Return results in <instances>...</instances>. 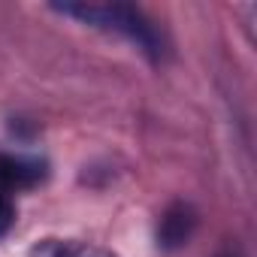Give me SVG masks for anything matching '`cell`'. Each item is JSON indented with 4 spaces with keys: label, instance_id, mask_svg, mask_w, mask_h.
<instances>
[{
    "label": "cell",
    "instance_id": "4",
    "mask_svg": "<svg viewBox=\"0 0 257 257\" xmlns=\"http://www.w3.org/2000/svg\"><path fill=\"white\" fill-rule=\"evenodd\" d=\"M13 221H16V206L7 194H0V236L13 227Z\"/></svg>",
    "mask_w": 257,
    "mask_h": 257
},
{
    "label": "cell",
    "instance_id": "5",
    "mask_svg": "<svg viewBox=\"0 0 257 257\" xmlns=\"http://www.w3.org/2000/svg\"><path fill=\"white\" fill-rule=\"evenodd\" d=\"M218 257H236V254H218Z\"/></svg>",
    "mask_w": 257,
    "mask_h": 257
},
{
    "label": "cell",
    "instance_id": "2",
    "mask_svg": "<svg viewBox=\"0 0 257 257\" xmlns=\"http://www.w3.org/2000/svg\"><path fill=\"white\" fill-rule=\"evenodd\" d=\"M194 227H197L194 209L185 206V203H176V206H170V209L164 212V218H161L158 242H161L164 248H179V245H185V242L191 239Z\"/></svg>",
    "mask_w": 257,
    "mask_h": 257
},
{
    "label": "cell",
    "instance_id": "1",
    "mask_svg": "<svg viewBox=\"0 0 257 257\" xmlns=\"http://www.w3.org/2000/svg\"><path fill=\"white\" fill-rule=\"evenodd\" d=\"M52 10L70 19H79L82 25L100 28L106 34H118L152 58L161 55V37L155 25L131 4H55Z\"/></svg>",
    "mask_w": 257,
    "mask_h": 257
},
{
    "label": "cell",
    "instance_id": "3",
    "mask_svg": "<svg viewBox=\"0 0 257 257\" xmlns=\"http://www.w3.org/2000/svg\"><path fill=\"white\" fill-rule=\"evenodd\" d=\"M28 257H118V254L79 239H40Z\"/></svg>",
    "mask_w": 257,
    "mask_h": 257
}]
</instances>
